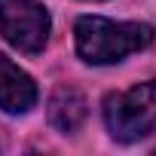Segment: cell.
Returning <instances> with one entry per match:
<instances>
[{
	"label": "cell",
	"instance_id": "5b68a950",
	"mask_svg": "<svg viewBox=\"0 0 156 156\" xmlns=\"http://www.w3.org/2000/svg\"><path fill=\"white\" fill-rule=\"evenodd\" d=\"M86 113H89V104H86L83 92L76 86H58L49 95L46 116H49V126L55 132H61V135L80 132V126L86 122Z\"/></svg>",
	"mask_w": 156,
	"mask_h": 156
},
{
	"label": "cell",
	"instance_id": "277c9868",
	"mask_svg": "<svg viewBox=\"0 0 156 156\" xmlns=\"http://www.w3.org/2000/svg\"><path fill=\"white\" fill-rule=\"evenodd\" d=\"M37 83L0 52V110L3 113H28L37 104Z\"/></svg>",
	"mask_w": 156,
	"mask_h": 156
},
{
	"label": "cell",
	"instance_id": "6da1fadb",
	"mask_svg": "<svg viewBox=\"0 0 156 156\" xmlns=\"http://www.w3.org/2000/svg\"><path fill=\"white\" fill-rule=\"evenodd\" d=\"M76 52L89 64H116L153 43V28L141 22H113L101 16H83L73 25Z\"/></svg>",
	"mask_w": 156,
	"mask_h": 156
},
{
	"label": "cell",
	"instance_id": "3957f363",
	"mask_svg": "<svg viewBox=\"0 0 156 156\" xmlns=\"http://www.w3.org/2000/svg\"><path fill=\"white\" fill-rule=\"evenodd\" d=\"M0 34L12 49L37 55L52 34L49 9L40 0H0Z\"/></svg>",
	"mask_w": 156,
	"mask_h": 156
},
{
	"label": "cell",
	"instance_id": "7a4b0ae2",
	"mask_svg": "<svg viewBox=\"0 0 156 156\" xmlns=\"http://www.w3.org/2000/svg\"><path fill=\"white\" fill-rule=\"evenodd\" d=\"M104 122L107 132L122 141H141L156 132V80L138 83L126 92H110L104 98Z\"/></svg>",
	"mask_w": 156,
	"mask_h": 156
}]
</instances>
